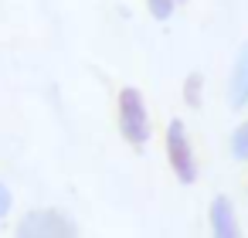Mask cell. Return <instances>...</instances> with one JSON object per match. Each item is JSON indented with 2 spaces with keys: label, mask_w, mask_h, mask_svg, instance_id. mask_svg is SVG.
Returning a JSON list of instances; mask_svg holds the SVG:
<instances>
[{
  "label": "cell",
  "mask_w": 248,
  "mask_h": 238,
  "mask_svg": "<svg viewBox=\"0 0 248 238\" xmlns=\"http://www.w3.org/2000/svg\"><path fill=\"white\" fill-rule=\"evenodd\" d=\"M116 123H119V136L133 150H146V143L153 140V126H150V109H146L143 89H136V85H123L119 89Z\"/></svg>",
  "instance_id": "1"
},
{
  "label": "cell",
  "mask_w": 248,
  "mask_h": 238,
  "mask_svg": "<svg viewBox=\"0 0 248 238\" xmlns=\"http://www.w3.org/2000/svg\"><path fill=\"white\" fill-rule=\"evenodd\" d=\"M163 150H167V163H170L177 184H184V187L197 184V157H194V143L187 136L184 119L173 116L167 123V129H163Z\"/></svg>",
  "instance_id": "2"
},
{
  "label": "cell",
  "mask_w": 248,
  "mask_h": 238,
  "mask_svg": "<svg viewBox=\"0 0 248 238\" xmlns=\"http://www.w3.org/2000/svg\"><path fill=\"white\" fill-rule=\"evenodd\" d=\"M14 238H78V224L58 207H31L21 214Z\"/></svg>",
  "instance_id": "3"
},
{
  "label": "cell",
  "mask_w": 248,
  "mask_h": 238,
  "mask_svg": "<svg viewBox=\"0 0 248 238\" xmlns=\"http://www.w3.org/2000/svg\"><path fill=\"white\" fill-rule=\"evenodd\" d=\"M207 228H211V238H241L238 211L228 194H214V201L207 207Z\"/></svg>",
  "instance_id": "4"
},
{
  "label": "cell",
  "mask_w": 248,
  "mask_h": 238,
  "mask_svg": "<svg viewBox=\"0 0 248 238\" xmlns=\"http://www.w3.org/2000/svg\"><path fill=\"white\" fill-rule=\"evenodd\" d=\"M228 106L231 109H245L248 106V41L238 48L231 75H228Z\"/></svg>",
  "instance_id": "5"
},
{
  "label": "cell",
  "mask_w": 248,
  "mask_h": 238,
  "mask_svg": "<svg viewBox=\"0 0 248 238\" xmlns=\"http://www.w3.org/2000/svg\"><path fill=\"white\" fill-rule=\"evenodd\" d=\"M184 102L190 109H201L204 106V75L201 72H190L187 82H184Z\"/></svg>",
  "instance_id": "6"
},
{
  "label": "cell",
  "mask_w": 248,
  "mask_h": 238,
  "mask_svg": "<svg viewBox=\"0 0 248 238\" xmlns=\"http://www.w3.org/2000/svg\"><path fill=\"white\" fill-rule=\"evenodd\" d=\"M228 150H231L234 160H248V119L234 126V133H231V140H228Z\"/></svg>",
  "instance_id": "7"
},
{
  "label": "cell",
  "mask_w": 248,
  "mask_h": 238,
  "mask_svg": "<svg viewBox=\"0 0 248 238\" xmlns=\"http://www.w3.org/2000/svg\"><path fill=\"white\" fill-rule=\"evenodd\" d=\"M173 7H177V0H146V11L153 21H170Z\"/></svg>",
  "instance_id": "8"
},
{
  "label": "cell",
  "mask_w": 248,
  "mask_h": 238,
  "mask_svg": "<svg viewBox=\"0 0 248 238\" xmlns=\"http://www.w3.org/2000/svg\"><path fill=\"white\" fill-rule=\"evenodd\" d=\"M11 211H14V194H11V187L4 180H0V221H4Z\"/></svg>",
  "instance_id": "9"
},
{
  "label": "cell",
  "mask_w": 248,
  "mask_h": 238,
  "mask_svg": "<svg viewBox=\"0 0 248 238\" xmlns=\"http://www.w3.org/2000/svg\"><path fill=\"white\" fill-rule=\"evenodd\" d=\"M177 4H184V0H177Z\"/></svg>",
  "instance_id": "10"
}]
</instances>
